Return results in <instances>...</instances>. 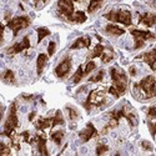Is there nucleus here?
<instances>
[{
    "label": "nucleus",
    "instance_id": "58836bf2",
    "mask_svg": "<svg viewBox=\"0 0 156 156\" xmlns=\"http://www.w3.org/2000/svg\"><path fill=\"white\" fill-rule=\"evenodd\" d=\"M46 0H35V4H37V3H45Z\"/></svg>",
    "mask_w": 156,
    "mask_h": 156
},
{
    "label": "nucleus",
    "instance_id": "f704fd0d",
    "mask_svg": "<svg viewBox=\"0 0 156 156\" xmlns=\"http://www.w3.org/2000/svg\"><path fill=\"white\" fill-rule=\"evenodd\" d=\"M147 116L149 118H156V106H151L150 109H149V111H147Z\"/></svg>",
    "mask_w": 156,
    "mask_h": 156
},
{
    "label": "nucleus",
    "instance_id": "6ab92c4d",
    "mask_svg": "<svg viewBox=\"0 0 156 156\" xmlns=\"http://www.w3.org/2000/svg\"><path fill=\"white\" fill-rule=\"evenodd\" d=\"M70 21H74V23H77V24H83L86 21V15L84 11H77L75 14L70 18Z\"/></svg>",
    "mask_w": 156,
    "mask_h": 156
},
{
    "label": "nucleus",
    "instance_id": "7ed1b4c3",
    "mask_svg": "<svg viewBox=\"0 0 156 156\" xmlns=\"http://www.w3.org/2000/svg\"><path fill=\"white\" fill-rule=\"evenodd\" d=\"M19 120H18V115H16V102H12L10 110H9V115H8V119L4 124V131L3 135L8 136V137H12V133L14 130L18 127Z\"/></svg>",
    "mask_w": 156,
    "mask_h": 156
},
{
    "label": "nucleus",
    "instance_id": "9d476101",
    "mask_svg": "<svg viewBox=\"0 0 156 156\" xmlns=\"http://www.w3.org/2000/svg\"><path fill=\"white\" fill-rule=\"evenodd\" d=\"M96 135H98V131H96L95 126H94L91 122H87V124H86V127L79 133V137H80V140H81L83 142H87L90 139L95 137Z\"/></svg>",
    "mask_w": 156,
    "mask_h": 156
},
{
    "label": "nucleus",
    "instance_id": "72a5a7b5",
    "mask_svg": "<svg viewBox=\"0 0 156 156\" xmlns=\"http://www.w3.org/2000/svg\"><path fill=\"white\" fill-rule=\"evenodd\" d=\"M141 146H142V149L146 150V151H151L152 150V145L150 144L149 141H142L141 142Z\"/></svg>",
    "mask_w": 156,
    "mask_h": 156
},
{
    "label": "nucleus",
    "instance_id": "bb28decb",
    "mask_svg": "<svg viewBox=\"0 0 156 156\" xmlns=\"http://www.w3.org/2000/svg\"><path fill=\"white\" fill-rule=\"evenodd\" d=\"M104 75H105V71H104V70H100L95 76L90 77L89 81H91V83H99V81H101V80L104 79Z\"/></svg>",
    "mask_w": 156,
    "mask_h": 156
},
{
    "label": "nucleus",
    "instance_id": "393cba45",
    "mask_svg": "<svg viewBox=\"0 0 156 156\" xmlns=\"http://www.w3.org/2000/svg\"><path fill=\"white\" fill-rule=\"evenodd\" d=\"M104 50H105V48H104L101 44H98L96 46H95V49H94V51L91 54H90V58H99V56H101L102 55V53H104Z\"/></svg>",
    "mask_w": 156,
    "mask_h": 156
},
{
    "label": "nucleus",
    "instance_id": "f8f14e48",
    "mask_svg": "<svg viewBox=\"0 0 156 156\" xmlns=\"http://www.w3.org/2000/svg\"><path fill=\"white\" fill-rule=\"evenodd\" d=\"M71 69V59L68 56V58H65L58 66L55 69V74L58 77H64L65 75H66Z\"/></svg>",
    "mask_w": 156,
    "mask_h": 156
},
{
    "label": "nucleus",
    "instance_id": "1a4fd4ad",
    "mask_svg": "<svg viewBox=\"0 0 156 156\" xmlns=\"http://www.w3.org/2000/svg\"><path fill=\"white\" fill-rule=\"evenodd\" d=\"M29 48H30L29 36H25L20 43H16V44H14L12 46H10V48L6 50V53H8L9 55H15V54H19V53H21L23 50L29 49Z\"/></svg>",
    "mask_w": 156,
    "mask_h": 156
},
{
    "label": "nucleus",
    "instance_id": "473e14b6",
    "mask_svg": "<svg viewBox=\"0 0 156 156\" xmlns=\"http://www.w3.org/2000/svg\"><path fill=\"white\" fill-rule=\"evenodd\" d=\"M10 154V147H8L4 142H2V150H0V155H9Z\"/></svg>",
    "mask_w": 156,
    "mask_h": 156
},
{
    "label": "nucleus",
    "instance_id": "a878e982",
    "mask_svg": "<svg viewBox=\"0 0 156 156\" xmlns=\"http://www.w3.org/2000/svg\"><path fill=\"white\" fill-rule=\"evenodd\" d=\"M84 75H85V74H84V71H83V66H79V68H77V70H76V73L74 74L73 81H74L75 84H79V83L81 81V79H83Z\"/></svg>",
    "mask_w": 156,
    "mask_h": 156
},
{
    "label": "nucleus",
    "instance_id": "6e6552de",
    "mask_svg": "<svg viewBox=\"0 0 156 156\" xmlns=\"http://www.w3.org/2000/svg\"><path fill=\"white\" fill-rule=\"evenodd\" d=\"M58 8L61 14H64L69 20L74 15V4L73 0H59L58 2Z\"/></svg>",
    "mask_w": 156,
    "mask_h": 156
},
{
    "label": "nucleus",
    "instance_id": "a211bd4d",
    "mask_svg": "<svg viewBox=\"0 0 156 156\" xmlns=\"http://www.w3.org/2000/svg\"><path fill=\"white\" fill-rule=\"evenodd\" d=\"M105 31L110 35H114V36H120L122 34H125V30L120 27H118V25H114V24H109L106 25L105 28Z\"/></svg>",
    "mask_w": 156,
    "mask_h": 156
},
{
    "label": "nucleus",
    "instance_id": "4be33fe9",
    "mask_svg": "<svg viewBox=\"0 0 156 156\" xmlns=\"http://www.w3.org/2000/svg\"><path fill=\"white\" fill-rule=\"evenodd\" d=\"M3 81L5 84H14L15 83V75L11 70H6L3 75Z\"/></svg>",
    "mask_w": 156,
    "mask_h": 156
},
{
    "label": "nucleus",
    "instance_id": "2f4dec72",
    "mask_svg": "<svg viewBox=\"0 0 156 156\" xmlns=\"http://www.w3.org/2000/svg\"><path fill=\"white\" fill-rule=\"evenodd\" d=\"M55 49H56V44L54 41H50L49 43V46H48V54H49V56H53L54 55Z\"/></svg>",
    "mask_w": 156,
    "mask_h": 156
},
{
    "label": "nucleus",
    "instance_id": "ea45409f",
    "mask_svg": "<svg viewBox=\"0 0 156 156\" xmlns=\"http://www.w3.org/2000/svg\"><path fill=\"white\" fill-rule=\"evenodd\" d=\"M73 2H77V0H73Z\"/></svg>",
    "mask_w": 156,
    "mask_h": 156
},
{
    "label": "nucleus",
    "instance_id": "f3484780",
    "mask_svg": "<svg viewBox=\"0 0 156 156\" xmlns=\"http://www.w3.org/2000/svg\"><path fill=\"white\" fill-rule=\"evenodd\" d=\"M46 62H48V55L39 54L37 60H36V71H37V75H41L43 74Z\"/></svg>",
    "mask_w": 156,
    "mask_h": 156
},
{
    "label": "nucleus",
    "instance_id": "2eb2a0df",
    "mask_svg": "<svg viewBox=\"0 0 156 156\" xmlns=\"http://www.w3.org/2000/svg\"><path fill=\"white\" fill-rule=\"evenodd\" d=\"M139 23L144 24L146 27H152V25L156 24V14H152V12H145L139 18Z\"/></svg>",
    "mask_w": 156,
    "mask_h": 156
},
{
    "label": "nucleus",
    "instance_id": "c756f323",
    "mask_svg": "<svg viewBox=\"0 0 156 156\" xmlns=\"http://www.w3.org/2000/svg\"><path fill=\"white\" fill-rule=\"evenodd\" d=\"M108 150H109V146H108V145L99 144V145L96 146V155H102V154H105Z\"/></svg>",
    "mask_w": 156,
    "mask_h": 156
},
{
    "label": "nucleus",
    "instance_id": "4c0bfd02",
    "mask_svg": "<svg viewBox=\"0 0 156 156\" xmlns=\"http://www.w3.org/2000/svg\"><path fill=\"white\" fill-rule=\"evenodd\" d=\"M130 74H131L133 76L136 75V70H135V68H130Z\"/></svg>",
    "mask_w": 156,
    "mask_h": 156
},
{
    "label": "nucleus",
    "instance_id": "412c9836",
    "mask_svg": "<svg viewBox=\"0 0 156 156\" xmlns=\"http://www.w3.org/2000/svg\"><path fill=\"white\" fill-rule=\"evenodd\" d=\"M36 31H37V43H41L44 37H46V36L50 35V30L48 28H44V27L37 28Z\"/></svg>",
    "mask_w": 156,
    "mask_h": 156
},
{
    "label": "nucleus",
    "instance_id": "9b49d317",
    "mask_svg": "<svg viewBox=\"0 0 156 156\" xmlns=\"http://www.w3.org/2000/svg\"><path fill=\"white\" fill-rule=\"evenodd\" d=\"M33 142H36V146H37V151L40 155H44V156H48L49 152H48V149H46V139L44 137V135H35L29 144H33Z\"/></svg>",
    "mask_w": 156,
    "mask_h": 156
},
{
    "label": "nucleus",
    "instance_id": "7c9ffc66",
    "mask_svg": "<svg viewBox=\"0 0 156 156\" xmlns=\"http://www.w3.org/2000/svg\"><path fill=\"white\" fill-rule=\"evenodd\" d=\"M112 59H114V55L111 53H105V54L102 53V55H101V60H102V62H105V64L110 62Z\"/></svg>",
    "mask_w": 156,
    "mask_h": 156
},
{
    "label": "nucleus",
    "instance_id": "cd10ccee",
    "mask_svg": "<svg viewBox=\"0 0 156 156\" xmlns=\"http://www.w3.org/2000/svg\"><path fill=\"white\" fill-rule=\"evenodd\" d=\"M66 110H68V112H69V119H70V120H76L77 118H79V112H77L74 108L66 106Z\"/></svg>",
    "mask_w": 156,
    "mask_h": 156
},
{
    "label": "nucleus",
    "instance_id": "c9c22d12",
    "mask_svg": "<svg viewBox=\"0 0 156 156\" xmlns=\"http://www.w3.org/2000/svg\"><path fill=\"white\" fill-rule=\"evenodd\" d=\"M149 130H150L152 137H155V135H156V122H155V124L150 122V124H149Z\"/></svg>",
    "mask_w": 156,
    "mask_h": 156
},
{
    "label": "nucleus",
    "instance_id": "b1692460",
    "mask_svg": "<svg viewBox=\"0 0 156 156\" xmlns=\"http://www.w3.org/2000/svg\"><path fill=\"white\" fill-rule=\"evenodd\" d=\"M102 2H104V0H90V4H89V6H87V11H89V12L96 11V10L101 6Z\"/></svg>",
    "mask_w": 156,
    "mask_h": 156
},
{
    "label": "nucleus",
    "instance_id": "c85d7f7f",
    "mask_svg": "<svg viewBox=\"0 0 156 156\" xmlns=\"http://www.w3.org/2000/svg\"><path fill=\"white\" fill-rule=\"evenodd\" d=\"M95 68H96L95 62H94V61H89V62L86 64V68H85V70H84V74H85V75H89Z\"/></svg>",
    "mask_w": 156,
    "mask_h": 156
},
{
    "label": "nucleus",
    "instance_id": "e433bc0d",
    "mask_svg": "<svg viewBox=\"0 0 156 156\" xmlns=\"http://www.w3.org/2000/svg\"><path fill=\"white\" fill-rule=\"evenodd\" d=\"M35 115H36V112H35V111H33L31 114H29V121H33V120H34Z\"/></svg>",
    "mask_w": 156,
    "mask_h": 156
},
{
    "label": "nucleus",
    "instance_id": "f03ea898",
    "mask_svg": "<svg viewBox=\"0 0 156 156\" xmlns=\"http://www.w3.org/2000/svg\"><path fill=\"white\" fill-rule=\"evenodd\" d=\"M135 90H140L144 94V99H152L156 96V81L155 77L149 75L144 77L139 84H135Z\"/></svg>",
    "mask_w": 156,
    "mask_h": 156
},
{
    "label": "nucleus",
    "instance_id": "39448f33",
    "mask_svg": "<svg viewBox=\"0 0 156 156\" xmlns=\"http://www.w3.org/2000/svg\"><path fill=\"white\" fill-rule=\"evenodd\" d=\"M130 33H131V35L134 36V40H135L134 49H136V50L144 48L145 41H147V40H154V39H156L155 34H152V33H150V31H145V30L133 29Z\"/></svg>",
    "mask_w": 156,
    "mask_h": 156
},
{
    "label": "nucleus",
    "instance_id": "423d86ee",
    "mask_svg": "<svg viewBox=\"0 0 156 156\" xmlns=\"http://www.w3.org/2000/svg\"><path fill=\"white\" fill-rule=\"evenodd\" d=\"M105 102V93H104V90H100V89H96V90H93L91 93L89 94L84 106L87 111H90L93 105L95 106H100L102 104Z\"/></svg>",
    "mask_w": 156,
    "mask_h": 156
},
{
    "label": "nucleus",
    "instance_id": "20e7f679",
    "mask_svg": "<svg viewBox=\"0 0 156 156\" xmlns=\"http://www.w3.org/2000/svg\"><path fill=\"white\" fill-rule=\"evenodd\" d=\"M104 16L110 21L121 23V24L126 25V27L131 25V12L129 10H111V11L106 12Z\"/></svg>",
    "mask_w": 156,
    "mask_h": 156
},
{
    "label": "nucleus",
    "instance_id": "dca6fc26",
    "mask_svg": "<svg viewBox=\"0 0 156 156\" xmlns=\"http://www.w3.org/2000/svg\"><path fill=\"white\" fill-rule=\"evenodd\" d=\"M37 130H45L46 127H53V118H40L35 122Z\"/></svg>",
    "mask_w": 156,
    "mask_h": 156
},
{
    "label": "nucleus",
    "instance_id": "0eeeda50",
    "mask_svg": "<svg viewBox=\"0 0 156 156\" xmlns=\"http://www.w3.org/2000/svg\"><path fill=\"white\" fill-rule=\"evenodd\" d=\"M29 25H30V19L28 16H16L8 21V28L12 30L14 36H16L20 30L28 28Z\"/></svg>",
    "mask_w": 156,
    "mask_h": 156
},
{
    "label": "nucleus",
    "instance_id": "aec40b11",
    "mask_svg": "<svg viewBox=\"0 0 156 156\" xmlns=\"http://www.w3.org/2000/svg\"><path fill=\"white\" fill-rule=\"evenodd\" d=\"M50 139L53 140L56 145H60V144H61V141H62V139H64V131H62V130H59V131L51 133Z\"/></svg>",
    "mask_w": 156,
    "mask_h": 156
},
{
    "label": "nucleus",
    "instance_id": "ddd939ff",
    "mask_svg": "<svg viewBox=\"0 0 156 156\" xmlns=\"http://www.w3.org/2000/svg\"><path fill=\"white\" fill-rule=\"evenodd\" d=\"M136 59H142L152 70H155V64H156V49H152V50L147 51V53L137 56Z\"/></svg>",
    "mask_w": 156,
    "mask_h": 156
},
{
    "label": "nucleus",
    "instance_id": "5701e85b",
    "mask_svg": "<svg viewBox=\"0 0 156 156\" xmlns=\"http://www.w3.org/2000/svg\"><path fill=\"white\" fill-rule=\"evenodd\" d=\"M65 124V120L62 118V114L60 110H56L55 112V116H53V127L56 126V125H64Z\"/></svg>",
    "mask_w": 156,
    "mask_h": 156
},
{
    "label": "nucleus",
    "instance_id": "4468645a",
    "mask_svg": "<svg viewBox=\"0 0 156 156\" xmlns=\"http://www.w3.org/2000/svg\"><path fill=\"white\" fill-rule=\"evenodd\" d=\"M90 44H91V40H90L89 36H81L79 39L73 43V45L70 46L71 50H75V49H83V48H89Z\"/></svg>",
    "mask_w": 156,
    "mask_h": 156
},
{
    "label": "nucleus",
    "instance_id": "f257e3e1",
    "mask_svg": "<svg viewBox=\"0 0 156 156\" xmlns=\"http://www.w3.org/2000/svg\"><path fill=\"white\" fill-rule=\"evenodd\" d=\"M110 75H111V80H112V86H110L109 93L111 95H114L115 98H119L126 91L127 76L124 73V70H120L118 68H111Z\"/></svg>",
    "mask_w": 156,
    "mask_h": 156
}]
</instances>
